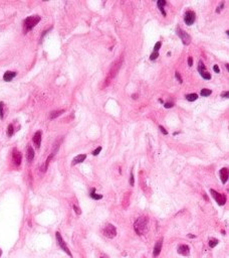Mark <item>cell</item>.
Here are the masks:
<instances>
[{
    "label": "cell",
    "mask_w": 229,
    "mask_h": 258,
    "mask_svg": "<svg viewBox=\"0 0 229 258\" xmlns=\"http://www.w3.org/2000/svg\"><path fill=\"white\" fill-rule=\"evenodd\" d=\"M199 66H198V71H199V73H202V72H204V71H206L205 70V66H204V64H203V62H199Z\"/></svg>",
    "instance_id": "obj_23"
},
{
    "label": "cell",
    "mask_w": 229,
    "mask_h": 258,
    "mask_svg": "<svg viewBox=\"0 0 229 258\" xmlns=\"http://www.w3.org/2000/svg\"><path fill=\"white\" fill-rule=\"evenodd\" d=\"M3 107H4V103L3 102H0V118L2 119L3 118Z\"/></svg>",
    "instance_id": "obj_26"
},
{
    "label": "cell",
    "mask_w": 229,
    "mask_h": 258,
    "mask_svg": "<svg viewBox=\"0 0 229 258\" xmlns=\"http://www.w3.org/2000/svg\"><path fill=\"white\" fill-rule=\"evenodd\" d=\"M94 191H96L94 189H92V191H90V197H92L94 200H100V199L102 198V195L94 194Z\"/></svg>",
    "instance_id": "obj_19"
},
{
    "label": "cell",
    "mask_w": 229,
    "mask_h": 258,
    "mask_svg": "<svg viewBox=\"0 0 229 258\" xmlns=\"http://www.w3.org/2000/svg\"><path fill=\"white\" fill-rule=\"evenodd\" d=\"M177 252L182 256H188L190 254V248L186 244H182V245H179Z\"/></svg>",
    "instance_id": "obj_8"
},
{
    "label": "cell",
    "mask_w": 229,
    "mask_h": 258,
    "mask_svg": "<svg viewBox=\"0 0 229 258\" xmlns=\"http://www.w3.org/2000/svg\"><path fill=\"white\" fill-rule=\"evenodd\" d=\"M12 158H13V161H14L15 165H20L21 163V159H22V156H21V153L19 152L17 149H14L13 150V154H12Z\"/></svg>",
    "instance_id": "obj_11"
},
{
    "label": "cell",
    "mask_w": 229,
    "mask_h": 258,
    "mask_svg": "<svg viewBox=\"0 0 229 258\" xmlns=\"http://www.w3.org/2000/svg\"><path fill=\"white\" fill-rule=\"evenodd\" d=\"M157 4H158V7H164V5L167 4V2H166L165 0H159L157 2Z\"/></svg>",
    "instance_id": "obj_28"
},
{
    "label": "cell",
    "mask_w": 229,
    "mask_h": 258,
    "mask_svg": "<svg viewBox=\"0 0 229 258\" xmlns=\"http://www.w3.org/2000/svg\"><path fill=\"white\" fill-rule=\"evenodd\" d=\"M162 244H163V239L159 240V241L156 243L155 248H154V251H153V255L155 257H157L160 253H161V250H162Z\"/></svg>",
    "instance_id": "obj_12"
},
{
    "label": "cell",
    "mask_w": 229,
    "mask_h": 258,
    "mask_svg": "<svg viewBox=\"0 0 229 258\" xmlns=\"http://www.w3.org/2000/svg\"><path fill=\"white\" fill-rule=\"evenodd\" d=\"M176 31H177V34L179 35V37H180V38L182 39L183 44H186V46H187V44H190V41H191V36L188 34V33L186 32V31L182 30V29H181L179 26L177 27Z\"/></svg>",
    "instance_id": "obj_5"
},
{
    "label": "cell",
    "mask_w": 229,
    "mask_h": 258,
    "mask_svg": "<svg viewBox=\"0 0 229 258\" xmlns=\"http://www.w3.org/2000/svg\"><path fill=\"white\" fill-rule=\"evenodd\" d=\"M223 7H224V2H221V3H220V5H219V6H218V8L216 9V12H217V13H220V11L223 9Z\"/></svg>",
    "instance_id": "obj_31"
},
{
    "label": "cell",
    "mask_w": 229,
    "mask_h": 258,
    "mask_svg": "<svg viewBox=\"0 0 229 258\" xmlns=\"http://www.w3.org/2000/svg\"><path fill=\"white\" fill-rule=\"evenodd\" d=\"M210 193H211V195H212L213 198H214V200L218 203L219 206H223V205L226 203V198H225V196L221 195L220 193L216 192V191H214V190H210Z\"/></svg>",
    "instance_id": "obj_6"
},
{
    "label": "cell",
    "mask_w": 229,
    "mask_h": 258,
    "mask_svg": "<svg viewBox=\"0 0 229 258\" xmlns=\"http://www.w3.org/2000/svg\"><path fill=\"white\" fill-rule=\"evenodd\" d=\"M161 46H162L161 41H158V42H156L155 46H154V52H158V51L160 50V48H161Z\"/></svg>",
    "instance_id": "obj_25"
},
{
    "label": "cell",
    "mask_w": 229,
    "mask_h": 258,
    "mask_svg": "<svg viewBox=\"0 0 229 258\" xmlns=\"http://www.w3.org/2000/svg\"><path fill=\"white\" fill-rule=\"evenodd\" d=\"M196 236L195 235H192V234H188V238H195Z\"/></svg>",
    "instance_id": "obj_39"
},
{
    "label": "cell",
    "mask_w": 229,
    "mask_h": 258,
    "mask_svg": "<svg viewBox=\"0 0 229 258\" xmlns=\"http://www.w3.org/2000/svg\"><path fill=\"white\" fill-rule=\"evenodd\" d=\"M100 150H102V147H98V148H96V150L92 151V155H94V156H96V155H98V153L100 152Z\"/></svg>",
    "instance_id": "obj_33"
},
{
    "label": "cell",
    "mask_w": 229,
    "mask_h": 258,
    "mask_svg": "<svg viewBox=\"0 0 229 258\" xmlns=\"http://www.w3.org/2000/svg\"><path fill=\"white\" fill-rule=\"evenodd\" d=\"M86 154H80V155H78V156H76L74 159H72V165H76V164H78V163L82 162V161H84V159H86Z\"/></svg>",
    "instance_id": "obj_14"
},
{
    "label": "cell",
    "mask_w": 229,
    "mask_h": 258,
    "mask_svg": "<svg viewBox=\"0 0 229 258\" xmlns=\"http://www.w3.org/2000/svg\"><path fill=\"white\" fill-rule=\"evenodd\" d=\"M55 237H56L57 243H58L60 247L62 248V249L64 250V251L66 252V253L68 254L70 257H72V253H70V249H68V247L66 246V243L64 241V239H62V235H60V232H56V233H55Z\"/></svg>",
    "instance_id": "obj_4"
},
{
    "label": "cell",
    "mask_w": 229,
    "mask_h": 258,
    "mask_svg": "<svg viewBox=\"0 0 229 258\" xmlns=\"http://www.w3.org/2000/svg\"><path fill=\"white\" fill-rule=\"evenodd\" d=\"M1 255H2V250L0 249V257H1Z\"/></svg>",
    "instance_id": "obj_40"
},
{
    "label": "cell",
    "mask_w": 229,
    "mask_h": 258,
    "mask_svg": "<svg viewBox=\"0 0 229 258\" xmlns=\"http://www.w3.org/2000/svg\"><path fill=\"white\" fill-rule=\"evenodd\" d=\"M213 70H214L215 72L217 73V74H218V73H220V69H219V67L217 66V65H215V66L213 67Z\"/></svg>",
    "instance_id": "obj_35"
},
{
    "label": "cell",
    "mask_w": 229,
    "mask_h": 258,
    "mask_svg": "<svg viewBox=\"0 0 229 258\" xmlns=\"http://www.w3.org/2000/svg\"><path fill=\"white\" fill-rule=\"evenodd\" d=\"M64 112V110H58V111H52L49 113V119H55L56 117L60 116Z\"/></svg>",
    "instance_id": "obj_16"
},
{
    "label": "cell",
    "mask_w": 229,
    "mask_h": 258,
    "mask_svg": "<svg viewBox=\"0 0 229 258\" xmlns=\"http://www.w3.org/2000/svg\"><path fill=\"white\" fill-rule=\"evenodd\" d=\"M219 176H220L222 184H226L227 180H228V168H227V167L221 168L220 171H219Z\"/></svg>",
    "instance_id": "obj_10"
},
{
    "label": "cell",
    "mask_w": 229,
    "mask_h": 258,
    "mask_svg": "<svg viewBox=\"0 0 229 258\" xmlns=\"http://www.w3.org/2000/svg\"><path fill=\"white\" fill-rule=\"evenodd\" d=\"M195 19H196V14H195L194 11L192 10L186 11V13L184 15V21L187 25H192L195 22Z\"/></svg>",
    "instance_id": "obj_7"
},
{
    "label": "cell",
    "mask_w": 229,
    "mask_h": 258,
    "mask_svg": "<svg viewBox=\"0 0 229 258\" xmlns=\"http://www.w3.org/2000/svg\"><path fill=\"white\" fill-rule=\"evenodd\" d=\"M175 77H176L177 80L179 81V83H180V84H182V83H183V79H182V77L180 76L179 72H176V73H175Z\"/></svg>",
    "instance_id": "obj_27"
},
{
    "label": "cell",
    "mask_w": 229,
    "mask_h": 258,
    "mask_svg": "<svg viewBox=\"0 0 229 258\" xmlns=\"http://www.w3.org/2000/svg\"><path fill=\"white\" fill-rule=\"evenodd\" d=\"M148 223L149 220L145 216H142L137 219V221L134 224V229L138 235H144L148 230Z\"/></svg>",
    "instance_id": "obj_1"
},
{
    "label": "cell",
    "mask_w": 229,
    "mask_h": 258,
    "mask_svg": "<svg viewBox=\"0 0 229 258\" xmlns=\"http://www.w3.org/2000/svg\"><path fill=\"white\" fill-rule=\"evenodd\" d=\"M41 135H42L41 131H36V132L34 133V135H33V137H32V141H33V143H34V145H35L36 148H39V147H40Z\"/></svg>",
    "instance_id": "obj_9"
},
{
    "label": "cell",
    "mask_w": 229,
    "mask_h": 258,
    "mask_svg": "<svg viewBox=\"0 0 229 258\" xmlns=\"http://www.w3.org/2000/svg\"><path fill=\"white\" fill-rule=\"evenodd\" d=\"M72 207H74V212L76 213V215H80V214H82V211H80V209L78 208L76 205H74Z\"/></svg>",
    "instance_id": "obj_30"
},
{
    "label": "cell",
    "mask_w": 229,
    "mask_h": 258,
    "mask_svg": "<svg viewBox=\"0 0 229 258\" xmlns=\"http://www.w3.org/2000/svg\"><path fill=\"white\" fill-rule=\"evenodd\" d=\"M26 156H27V160H28L29 162H30V161H32L33 158H34V150H33V148L31 146L27 147Z\"/></svg>",
    "instance_id": "obj_15"
},
{
    "label": "cell",
    "mask_w": 229,
    "mask_h": 258,
    "mask_svg": "<svg viewBox=\"0 0 229 258\" xmlns=\"http://www.w3.org/2000/svg\"><path fill=\"white\" fill-rule=\"evenodd\" d=\"M228 91H225V92H223L222 94H221V97H223V98H228Z\"/></svg>",
    "instance_id": "obj_36"
},
{
    "label": "cell",
    "mask_w": 229,
    "mask_h": 258,
    "mask_svg": "<svg viewBox=\"0 0 229 258\" xmlns=\"http://www.w3.org/2000/svg\"><path fill=\"white\" fill-rule=\"evenodd\" d=\"M200 75H201V76H202V78H203V79H205V80H210V79H211V75H210V73H208V72H207V71H204V72L200 73Z\"/></svg>",
    "instance_id": "obj_20"
},
{
    "label": "cell",
    "mask_w": 229,
    "mask_h": 258,
    "mask_svg": "<svg viewBox=\"0 0 229 258\" xmlns=\"http://www.w3.org/2000/svg\"><path fill=\"white\" fill-rule=\"evenodd\" d=\"M158 57H159V53H158V52H153L151 54V56H150V60H151V61H155L156 59L158 58Z\"/></svg>",
    "instance_id": "obj_24"
},
{
    "label": "cell",
    "mask_w": 229,
    "mask_h": 258,
    "mask_svg": "<svg viewBox=\"0 0 229 258\" xmlns=\"http://www.w3.org/2000/svg\"><path fill=\"white\" fill-rule=\"evenodd\" d=\"M159 129H160V130H161V131H162V133H163V134H164V135H167V134H168V131H167V130H166L165 128H164V127H163V126H162V125H160V126H159Z\"/></svg>",
    "instance_id": "obj_32"
},
{
    "label": "cell",
    "mask_w": 229,
    "mask_h": 258,
    "mask_svg": "<svg viewBox=\"0 0 229 258\" xmlns=\"http://www.w3.org/2000/svg\"><path fill=\"white\" fill-rule=\"evenodd\" d=\"M130 184H131V186H134V184H135V178H134L133 171H131V179H130Z\"/></svg>",
    "instance_id": "obj_29"
},
{
    "label": "cell",
    "mask_w": 229,
    "mask_h": 258,
    "mask_svg": "<svg viewBox=\"0 0 229 258\" xmlns=\"http://www.w3.org/2000/svg\"><path fill=\"white\" fill-rule=\"evenodd\" d=\"M174 106V104L172 103V102H169V103H165L164 104V107L165 108H172Z\"/></svg>",
    "instance_id": "obj_34"
},
{
    "label": "cell",
    "mask_w": 229,
    "mask_h": 258,
    "mask_svg": "<svg viewBox=\"0 0 229 258\" xmlns=\"http://www.w3.org/2000/svg\"><path fill=\"white\" fill-rule=\"evenodd\" d=\"M15 76H16V73L8 71V72H6L4 75H3V80H4L5 82H10L13 78H15Z\"/></svg>",
    "instance_id": "obj_13"
},
{
    "label": "cell",
    "mask_w": 229,
    "mask_h": 258,
    "mask_svg": "<svg viewBox=\"0 0 229 258\" xmlns=\"http://www.w3.org/2000/svg\"><path fill=\"white\" fill-rule=\"evenodd\" d=\"M186 99L188 100L189 102H193V101H196L197 99H198V95L195 93L193 94H188V95L186 96Z\"/></svg>",
    "instance_id": "obj_17"
},
{
    "label": "cell",
    "mask_w": 229,
    "mask_h": 258,
    "mask_svg": "<svg viewBox=\"0 0 229 258\" xmlns=\"http://www.w3.org/2000/svg\"><path fill=\"white\" fill-rule=\"evenodd\" d=\"M100 258H102V257H100Z\"/></svg>",
    "instance_id": "obj_41"
},
{
    "label": "cell",
    "mask_w": 229,
    "mask_h": 258,
    "mask_svg": "<svg viewBox=\"0 0 229 258\" xmlns=\"http://www.w3.org/2000/svg\"><path fill=\"white\" fill-rule=\"evenodd\" d=\"M13 133H14V128H13V125L12 124H9L8 128H7V134H8V136H12Z\"/></svg>",
    "instance_id": "obj_21"
},
{
    "label": "cell",
    "mask_w": 229,
    "mask_h": 258,
    "mask_svg": "<svg viewBox=\"0 0 229 258\" xmlns=\"http://www.w3.org/2000/svg\"><path fill=\"white\" fill-rule=\"evenodd\" d=\"M159 9L161 10L162 14H163L164 16H166V12H165V10H164V7H159Z\"/></svg>",
    "instance_id": "obj_38"
},
{
    "label": "cell",
    "mask_w": 229,
    "mask_h": 258,
    "mask_svg": "<svg viewBox=\"0 0 229 258\" xmlns=\"http://www.w3.org/2000/svg\"><path fill=\"white\" fill-rule=\"evenodd\" d=\"M192 65H193V60H192V58H191V57H189V58H188V66L189 67H192Z\"/></svg>",
    "instance_id": "obj_37"
},
{
    "label": "cell",
    "mask_w": 229,
    "mask_h": 258,
    "mask_svg": "<svg viewBox=\"0 0 229 258\" xmlns=\"http://www.w3.org/2000/svg\"><path fill=\"white\" fill-rule=\"evenodd\" d=\"M41 17L39 15H32V16H28L27 18H25L24 22H23V25H24V31L25 33L27 31L31 30L37 23L40 21Z\"/></svg>",
    "instance_id": "obj_2"
},
{
    "label": "cell",
    "mask_w": 229,
    "mask_h": 258,
    "mask_svg": "<svg viewBox=\"0 0 229 258\" xmlns=\"http://www.w3.org/2000/svg\"><path fill=\"white\" fill-rule=\"evenodd\" d=\"M217 244H218V240L217 239H211L210 241H209V246H210L211 248H214Z\"/></svg>",
    "instance_id": "obj_22"
},
{
    "label": "cell",
    "mask_w": 229,
    "mask_h": 258,
    "mask_svg": "<svg viewBox=\"0 0 229 258\" xmlns=\"http://www.w3.org/2000/svg\"><path fill=\"white\" fill-rule=\"evenodd\" d=\"M211 93H212V91L209 89H202L200 92V95L202 96V97H208L209 95H211Z\"/></svg>",
    "instance_id": "obj_18"
},
{
    "label": "cell",
    "mask_w": 229,
    "mask_h": 258,
    "mask_svg": "<svg viewBox=\"0 0 229 258\" xmlns=\"http://www.w3.org/2000/svg\"><path fill=\"white\" fill-rule=\"evenodd\" d=\"M102 234L108 239H112L117 236V229L112 224H106L102 229Z\"/></svg>",
    "instance_id": "obj_3"
}]
</instances>
